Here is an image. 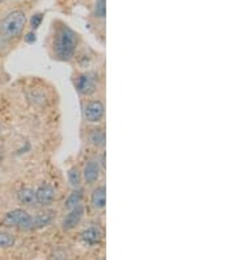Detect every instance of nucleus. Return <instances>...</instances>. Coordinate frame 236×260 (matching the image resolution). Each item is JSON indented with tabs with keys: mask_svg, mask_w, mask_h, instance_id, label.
<instances>
[{
	"mask_svg": "<svg viewBox=\"0 0 236 260\" xmlns=\"http://www.w3.org/2000/svg\"><path fill=\"white\" fill-rule=\"evenodd\" d=\"M76 46H78V35L69 26H60L54 38V50L57 57L62 60L71 59L75 54Z\"/></svg>",
	"mask_w": 236,
	"mask_h": 260,
	"instance_id": "nucleus-1",
	"label": "nucleus"
},
{
	"mask_svg": "<svg viewBox=\"0 0 236 260\" xmlns=\"http://www.w3.org/2000/svg\"><path fill=\"white\" fill-rule=\"evenodd\" d=\"M25 24V13L20 10L12 11L0 21V38L3 41H11L24 30Z\"/></svg>",
	"mask_w": 236,
	"mask_h": 260,
	"instance_id": "nucleus-2",
	"label": "nucleus"
},
{
	"mask_svg": "<svg viewBox=\"0 0 236 260\" xmlns=\"http://www.w3.org/2000/svg\"><path fill=\"white\" fill-rule=\"evenodd\" d=\"M3 225L6 228L17 229L21 232H30L33 230V216L24 209L11 210L4 216Z\"/></svg>",
	"mask_w": 236,
	"mask_h": 260,
	"instance_id": "nucleus-3",
	"label": "nucleus"
},
{
	"mask_svg": "<svg viewBox=\"0 0 236 260\" xmlns=\"http://www.w3.org/2000/svg\"><path fill=\"white\" fill-rule=\"evenodd\" d=\"M105 116V107L100 100H92L88 104L85 105L84 108V118L85 121L96 124L100 122Z\"/></svg>",
	"mask_w": 236,
	"mask_h": 260,
	"instance_id": "nucleus-4",
	"label": "nucleus"
},
{
	"mask_svg": "<svg viewBox=\"0 0 236 260\" xmlns=\"http://www.w3.org/2000/svg\"><path fill=\"white\" fill-rule=\"evenodd\" d=\"M84 217V206L82 204H79L76 205L75 208L73 209H70L69 214H67L62 221V228L64 232H71L76 226L80 223V221L83 219Z\"/></svg>",
	"mask_w": 236,
	"mask_h": 260,
	"instance_id": "nucleus-5",
	"label": "nucleus"
},
{
	"mask_svg": "<svg viewBox=\"0 0 236 260\" xmlns=\"http://www.w3.org/2000/svg\"><path fill=\"white\" fill-rule=\"evenodd\" d=\"M75 86L79 93H82V95L85 96L92 95L96 91V78L92 74H82V75L78 76Z\"/></svg>",
	"mask_w": 236,
	"mask_h": 260,
	"instance_id": "nucleus-6",
	"label": "nucleus"
},
{
	"mask_svg": "<svg viewBox=\"0 0 236 260\" xmlns=\"http://www.w3.org/2000/svg\"><path fill=\"white\" fill-rule=\"evenodd\" d=\"M36 192V201L37 204L42 206H49L54 203L55 197H57V192L51 187L50 184H42L35 190Z\"/></svg>",
	"mask_w": 236,
	"mask_h": 260,
	"instance_id": "nucleus-7",
	"label": "nucleus"
},
{
	"mask_svg": "<svg viewBox=\"0 0 236 260\" xmlns=\"http://www.w3.org/2000/svg\"><path fill=\"white\" fill-rule=\"evenodd\" d=\"M101 174V167L98 160H88L87 165L84 167V171H83V176H84V180L87 184H93L100 179Z\"/></svg>",
	"mask_w": 236,
	"mask_h": 260,
	"instance_id": "nucleus-8",
	"label": "nucleus"
},
{
	"mask_svg": "<svg viewBox=\"0 0 236 260\" xmlns=\"http://www.w3.org/2000/svg\"><path fill=\"white\" fill-rule=\"evenodd\" d=\"M103 235V230L98 226H89L82 232V241L88 246H96L101 242Z\"/></svg>",
	"mask_w": 236,
	"mask_h": 260,
	"instance_id": "nucleus-9",
	"label": "nucleus"
},
{
	"mask_svg": "<svg viewBox=\"0 0 236 260\" xmlns=\"http://www.w3.org/2000/svg\"><path fill=\"white\" fill-rule=\"evenodd\" d=\"M91 204L96 209H104L107 205V188L104 185L94 188L91 196Z\"/></svg>",
	"mask_w": 236,
	"mask_h": 260,
	"instance_id": "nucleus-10",
	"label": "nucleus"
},
{
	"mask_svg": "<svg viewBox=\"0 0 236 260\" xmlns=\"http://www.w3.org/2000/svg\"><path fill=\"white\" fill-rule=\"evenodd\" d=\"M17 200H19L20 204L25 206H35L37 204L36 201V192L35 189H31V188L25 187L21 188V189L17 192Z\"/></svg>",
	"mask_w": 236,
	"mask_h": 260,
	"instance_id": "nucleus-11",
	"label": "nucleus"
},
{
	"mask_svg": "<svg viewBox=\"0 0 236 260\" xmlns=\"http://www.w3.org/2000/svg\"><path fill=\"white\" fill-rule=\"evenodd\" d=\"M53 222V213L51 212H44L38 213L33 217V230H40L46 226H49Z\"/></svg>",
	"mask_w": 236,
	"mask_h": 260,
	"instance_id": "nucleus-12",
	"label": "nucleus"
},
{
	"mask_svg": "<svg viewBox=\"0 0 236 260\" xmlns=\"http://www.w3.org/2000/svg\"><path fill=\"white\" fill-rule=\"evenodd\" d=\"M82 200H83V190L78 188V189L73 190V192L70 193V196L67 197V200L64 201V208L69 210L73 209V208H75L76 205L82 204Z\"/></svg>",
	"mask_w": 236,
	"mask_h": 260,
	"instance_id": "nucleus-13",
	"label": "nucleus"
},
{
	"mask_svg": "<svg viewBox=\"0 0 236 260\" xmlns=\"http://www.w3.org/2000/svg\"><path fill=\"white\" fill-rule=\"evenodd\" d=\"M67 178H69L70 184L73 185L75 189H78L80 187V184H82V174H80L78 167L70 168L69 172H67Z\"/></svg>",
	"mask_w": 236,
	"mask_h": 260,
	"instance_id": "nucleus-14",
	"label": "nucleus"
},
{
	"mask_svg": "<svg viewBox=\"0 0 236 260\" xmlns=\"http://www.w3.org/2000/svg\"><path fill=\"white\" fill-rule=\"evenodd\" d=\"M92 145L96 147H103L105 145V133L101 129H93V132L89 136Z\"/></svg>",
	"mask_w": 236,
	"mask_h": 260,
	"instance_id": "nucleus-15",
	"label": "nucleus"
},
{
	"mask_svg": "<svg viewBox=\"0 0 236 260\" xmlns=\"http://www.w3.org/2000/svg\"><path fill=\"white\" fill-rule=\"evenodd\" d=\"M16 244V238L11 233L0 230V248H11Z\"/></svg>",
	"mask_w": 236,
	"mask_h": 260,
	"instance_id": "nucleus-16",
	"label": "nucleus"
},
{
	"mask_svg": "<svg viewBox=\"0 0 236 260\" xmlns=\"http://www.w3.org/2000/svg\"><path fill=\"white\" fill-rule=\"evenodd\" d=\"M107 15V0H96L94 3V16L104 19Z\"/></svg>",
	"mask_w": 236,
	"mask_h": 260,
	"instance_id": "nucleus-17",
	"label": "nucleus"
},
{
	"mask_svg": "<svg viewBox=\"0 0 236 260\" xmlns=\"http://www.w3.org/2000/svg\"><path fill=\"white\" fill-rule=\"evenodd\" d=\"M42 20H44V15L42 13H36L30 19V26L33 29H38L42 24Z\"/></svg>",
	"mask_w": 236,
	"mask_h": 260,
	"instance_id": "nucleus-18",
	"label": "nucleus"
},
{
	"mask_svg": "<svg viewBox=\"0 0 236 260\" xmlns=\"http://www.w3.org/2000/svg\"><path fill=\"white\" fill-rule=\"evenodd\" d=\"M24 40H25L26 44L31 45V44H36V41H37V37H36L35 32H29V33H26L25 37H24Z\"/></svg>",
	"mask_w": 236,
	"mask_h": 260,
	"instance_id": "nucleus-19",
	"label": "nucleus"
},
{
	"mask_svg": "<svg viewBox=\"0 0 236 260\" xmlns=\"http://www.w3.org/2000/svg\"><path fill=\"white\" fill-rule=\"evenodd\" d=\"M101 166H103V168H105V152L101 156Z\"/></svg>",
	"mask_w": 236,
	"mask_h": 260,
	"instance_id": "nucleus-20",
	"label": "nucleus"
},
{
	"mask_svg": "<svg viewBox=\"0 0 236 260\" xmlns=\"http://www.w3.org/2000/svg\"><path fill=\"white\" fill-rule=\"evenodd\" d=\"M0 158H2V147H0Z\"/></svg>",
	"mask_w": 236,
	"mask_h": 260,
	"instance_id": "nucleus-21",
	"label": "nucleus"
},
{
	"mask_svg": "<svg viewBox=\"0 0 236 260\" xmlns=\"http://www.w3.org/2000/svg\"><path fill=\"white\" fill-rule=\"evenodd\" d=\"M0 133H2V125H0Z\"/></svg>",
	"mask_w": 236,
	"mask_h": 260,
	"instance_id": "nucleus-22",
	"label": "nucleus"
}]
</instances>
